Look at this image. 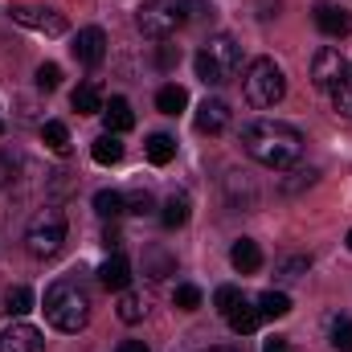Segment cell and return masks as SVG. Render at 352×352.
<instances>
[{"mask_svg": "<svg viewBox=\"0 0 352 352\" xmlns=\"http://www.w3.org/2000/svg\"><path fill=\"white\" fill-rule=\"evenodd\" d=\"M176 62H180V45H168V41H164L160 54H156V66H160V70H173Z\"/></svg>", "mask_w": 352, "mask_h": 352, "instance_id": "36", "label": "cell"}, {"mask_svg": "<svg viewBox=\"0 0 352 352\" xmlns=\"http://www.w3.org/2000/svg\"><path fill=\"white\" fill-rule=\"evenodd\" d=\"M349 250H352V230H349Z\"/></svg>", "mask_w": 352, "mask_h": 352, "instance_id": "40", "label": "cell"}, {"mask_svg": "<svg viewBox=\"0 0 352 352\" xmlns=\"http://www.w3.org/2000/svg\"><path fill=\"white\" fill-rule=\"evenodd\" d=\"M173 156H176V140L164 135V131H156V135L148 140V160H152L156 168H164V164H173Z\"/></svg>", "mask_w": 352, "mask_h": 352, "instance_id": "25", "label": "cell"}, {"mask_svg": "<svg viewBox=\"0 0 352 352\" xmlns=\"http://www.w3.org/2000/svg\"><path fill=\"white\" fill-rule=\"evenodd\" d=\"M192 66H197V78L205 87H226L238 74V66H242V50H238L234 37L217 33V37H209V45H201V54H197Z\"/></svg>", "mask_w": 352, "mask_h": 352, "instance_id": "3", "label": "cell"}, {"mask_svg": "<svg viewBox=\"0 0 352 352\" xmlns=\"http://www.w3.org/2000/svg\"><path fill=\"white\" fill-rule=\"evenodd\" d=\"M184 21H188V0H152L135 16L140 33L144 37H156V41H168Z\"/></svg>", "mask_w": 352, "mask_h": 352, "instance_id": "6", "label": "cell"}, {"mask_svg": "<svg viewBox=\"0 0 352 352\" xmlns=\"http://www.w3.org/2000/svg\"><path fill=\"white\" fill-rule=\"evenodd\" d=\"M226 320H230V328H234L238 336H250V332H258V324H263V311H258V303H246V299H238V303H234V311H230Z\"/></svg>", "mask_w": 352, "mask_h": 352, "instance_id": "17", "label": "cell"}, {"mask_svg": "<svg viewBox=\"0 0 352 352\" xmlns=\"http://www.w3.org/2000/svg\"><path fill=\"white\" fill-rule=\"evenodd\" d=\"M263 352H291V344H287V336H270L263 344Z\"/></svg>", "mask_w": 352, "mask_h": 352, "instance_id": "37", "label": "cell"}, {"mask_svg": "<svg viewBox=\"0 0 352 352\" xmlns=\"http://www.w3.org/2000/svg\"><path fill=\"white\" fill-rule=\"evenodd\" d=\"M12 21L25 25V29L50 33V37H62V33H66V16L54 12V8H37V4H16V8H12Z\"/></svg>", "mask_w": 352, "mask_h": 352, "instance_id": "7", "label": "cell"}, {"mask_svg": "<svg viewBox=\"0 0 352 352\" xmlns=\"http://www.w3.org/2000/svg\"><path fill=\"white\" fill-rule=\"evenodd\" d=\"M41 140H45V148H50V152H58V156H66V152H70V127H66V123H58V119L41 123Z\"/></svg>", "mask_w": 352, "mask_h": 352, "instance_id": "24", "label": "cell"}, {"mask_svg": "<svg viewBox=\"0 0 352 352\" xmlns=\"http://www.w3.org/2000/svg\"><path fill=\"white\" fill-rule=\"evenodd\" d=\"M115 352H148V344H144V340H123Z\"/></svg>", "mask_w": 352, "mask_h": 352, "instance_id": "38", "label": "cell"}, {"mask_svg": "<svg viewBox=\"0 0 352 352\" xmlns=\"http://www.w3.org/2000/svg\"><path fill=\"white\" fill-rule=\"evenodd\" d=\"M94 213L98 217H123L127 213V197L115 192V188H98L94 192Z\"/></svg>", "mask_w": 352, "mask_h": 352, "instance_id": "22", "label": "cell"}, {"mask_svg": "<svg viewBox=\"0 0 352 352\" xmlns=\"http://www.w3.org/2000/svg\"><path fill=\"white\" fill-rule=\"evenodd\" d=\"M205 352H234V349H205Z\"/></svg>", "mask_w": 352, "mask_h": 352, "instance_id": "39", "label": "cell"}, {"mask_svg": "<svg viewBox=\"0 0 352 352\" xmlns=\"http://www.w3.org/2000/svg\"><path fill=\"white\" fill-rule=\"evenodd\" d=\"M230 127V102L226 98H205L197 107V131L201 135H221Z\"/></svg>", "mask_w": 352, "mask_h": 352, "instance_id": "12", "label": "cell"}, {"mask_svg": "<svg viewBox=\"0 0 352 352\" xmlns=\"http://www.w3.org/2000/svg\"><path fill=\"white\" fill-rule=\"evenodd\" d=\"M307 270H311V258L307 254H295V258H283V263L274 266V278L278 283H299Z\"/></svg>", "mask_w": 352, "mask_h": 352, "instance_id": "28", "label": "cell"}, {"mask_svg": "<svg viewBox=\"0 0 352 352\" xmlns=\"http://www.w3.org/2000/svg\"><path fill=\"white\" fill-rule=\"evenodd\" d=\"M328 94H332V107H336V115L352 119V62H349V70L340 74V82L328 90Z\"/></svg>", "mask_w": 352, "mask_h": 352, "instance_id": "26", "label": "cell"}, {"mask_svg": "<svg viewBox=\"0 0 352 352\" xmlns=\"http://www.w3.org/2000/svg\"><path fill=\"white\" fill-rule=\"evenodd\" d=\"M238 299H242V291H238V287H230V283H226V287H217V291H213V307H217V311H221V316H230V311H234V303H238Z\"/></svg>", "mask_w": 352, "mask_h": 352, "instance_id": "34", "label": "cell"}, {"mask_svg": "<svg viewBox=\"0 0 352 352\" xmlns=\"http://www.w3.org/2000/svg\"><path fill=\"white\" fill-rule=\"evenodd\" d=\"M119 320L123 324H140L144 316H148V299L144 295H135V291H119Z\"/></svg>", "mask_w": 352, "mask_h": 352, "instance_id": "23", "label": "cell"}, {"mask_svg": "<svg viewBox=\"0 0 352 352\" xmlns=\"http://www.w3.org/2000/svg\"><path fill=\"white\" fill-rule=\"evenodd\" d=\"M332 349L352 352V316H336L332 320Z\"/></svg>", "mask_w": 352, "mask_h": 352, "instance_id": "30", "label": "cell"}, {"mask_svg": "<svg viewBox=\"0 0 352 352\" xmlns=\"http://www.w3.org/2000/svg\"><path fill=\"white\" fill-rule=\"evenodd\" d=\"M0 135H4V119H0Z\"/></svg>", "mask_w": 352, "mask_h": 352, "instance_id": "41", "label": "cell"}, {"mask_svg": "<svg viewBox=\"0 0 352 352\" xmlns=\"http://www.w3.org/2000/svg\"><path fill=\"white\" fill-rule=\"evenodd\" d=\"M4 311H8V316H16V320H21V316H29V311H33V291H29V287H21V283H16V287H8V295H4Z\"/></svg>", "mask_w": 352, "mask_h": 352, "instance_id": "27", "label": "cell"}, {"mask_svg": "<svg viewBox=\"0 0 352 352\" xmlns=\"http://www.w3.org/2000/svg\"><path fill=\"white\" fill-rule=\"evenodd\" d=\"M184 107H188V90L184 87L168 82V87L156 90V111H160V115H180Z\"/></svg>", "mask_w": 352, "mask_h": 352, "instance_id": "21", "label": "cell"}, {"mask_svg": "<svg viewBox=\"0 0 352 352\" xmlns=\"http://www.w3.org/2000/svg\"><path fill=\"white\" fill-rule=\"evenodd\" d=\"M45 320L58 332H82L90 324V291L78 278H58L45 287Z\"/></svg>", "mask_w": 352, "mask_h": 352, "instance_id": "2", "label": "cell"}, {"mask_svg": "<svg viewBox=\"0 0 352 352\" xmlns=\"http://www.w3.org/2000/svg\"><path fill=\"white\" fill-rule=\"evenodd\" d=\"M311 21L324 37H349L352 33V16L340 8V4H316L311 8Z\"/></svg>", "mask_w": 352, "mask_h": 352, "instance_id": "11", "label": "cell"}, {"mask_svg": "<svg viewBox=\"0 0 352 352\" xmlns=\"http://www.w3.org/2000/svg\"><path fill=\"white\" fill-rule=\"evenodd\" d=\"M230 266H234L238 274H258V270H263V250H258V242L238 238L234 250H230Z\"/></svg>", "mask_w": 352, "mask_h": 352, "instance_id": "14", "label": "cell"}, {"mask_svg": "<svg viewBox=\"0 0 352 352\" xmlns=\"http://www.w3.org/2000/svg\"><path fill=\"white\" fill-rule=\"evenodd\" d=\"M90 156H94V164H119L123 160V140L115 135V131H102L98 140H94V148H90Z\"/></svg>", "mask_w": 352, "mask_h": 352, "instance_id": "18", "label": "cell"}, {"mask_svg": "<svg viewBox=\"0 0 352 352\" xmlns=\"http://www.w3.org/2000/svg\"><path fill=\"white\" fill-rule=\"evenodd\" d=\"M152 209H156V197H152L148 188H135V192H127V213L144 217V213H152Z\"/></svg>", "mask_w": 352, "mask_h": 352, "instance_id": "32", "label": "cell"}, {"mask_svg": "<svg viewBox=\"0 0 352 352\" xmlns=\"http://www.w3.org/2000/svg\"><path fill=\"white\" fill-rule=\"evenodd\" d=\"M37 87L41 90L62 87V66H58V62H41V66H37Z\"/></svg>", "mask_w": 352, "mask_h": 352, "instance_id": "33", "label": "cell"}, {"mask_svg": "<svg viewBox=\"0 0 352 352\" xmlns=\"http://www.w3.org/2000/svg\"><path fill=\"white\" fill-rule=\"evenodd\" d=\"M173 270H176V263L164 250H148V254H144V274H148V278H164V274H173Z\"/></svg>", "mask_w": 352, "mask_h": 352, "instance_id": "29", "label": "cell"}, {"mask_svg": "<svg viewBox=\"0 0 352 352\" xmlns=\"http://www.w3.org/2000/svg\"><path fill=\"white\" fill-rule=\"evenodd\" d=\"M173 303L180 307V311H197L201 307V287H192V283H180L173 295Z\"/></svg>", "mask_w": 352, "mask_h": 352, "instance_id": "31", "label": "cell"}, {"mask_svg": "<svg viewBox=\"0 0 352 352\" xmlns=\"http://www.w3.org/2000/svg\"><path fill=\"white\" fill-rule=\"evenodd\" d=\"M242 148L250 160H258L263 168H291L299 164L303 156V135L291 127V123H278V119H254L242 127Z\"/></svg>", "mask_w": 352, "mask_h": 352, "instance_id": "1", "label": "cell"}, {"mask_svg": "<svg viewBox=\"0 0 352 352\" xmlns=\"http://www.w3.org/2000/svg\"><path fill=\"white\" fill-rule=\"evenodd\" d=\"M242 90H246V102H250V107L266 111V107L283 102L287 78H283V70H278L274 58H254L250 70H246V78H242Z\"/></svg>", "mask_w": 352, "mask_h": 352, "instance_id": "4", "label": "cell"}, {"mask_svg": "<svg viewBox=\"0 0 352 352\" xmlns=\"http://www.w3.org/2000/svg\"><path fill=\"white\" fill-rule=\"evenodd\" d=\"M74 58L82 62V66H102V58H107V33L98 29V25H87V29H78V37H74Z\"/></svg>", "mask_w": 352, "mask_h": 352, "instance_id": "10", "label": "cell"}, {"mask_svg": "<svg viewBox=\"0 0 352 352\" xmlns=\"http://www.w3.org/2000/svg\"><path fill=\"white\" fill-rule=\"evenodd\" d=\"M0 352H45V336L33 324L16 320V324H8L0 332Z\"/></svg>", "mask_w": 352, "mask_h": 352, "instance_id": "9", "label": "cell"}, {"mask_svg": "<svg viewBox=\"0 0 352 352\" xmlns=\"http://www.w3.org/2000/svg\"><path fill=\"white\" fill-rule=\"evenodd\" d=\"M70 107L78 111V115H102V90H98V82H82V87L70 94Z\"/></svg>", "mask_w": 352, "mask_h": 352, "instance_id": "19", "label": "cell"}, {"mask_svg": "<svg viewBox=\"0 0 352 352\" xmlns=\"http://www.w3.org/2000/svg\"><path fill=\"white\" fill-rule=\"evenodd\" d=\"M98 283L107 287V291H127V283H131V263L115 250V254H107L102 263H98Z\"/></svg>", "mask_w": 352, "mask_h": 352, "instance_id": "13", "label": "cell"}, {"mask_svg": "<svg viewBox=\"0 0 352 352\" xmlns=\"http://www.w3.org/2000/svg\"><path fill=\"white\" fill-rule=\"evenodd\" d=\"M62 246H66V213L62 209H41L25 230V250L45 263V258H58Z\"/></svg>", "mask_w": 352, "mask_h": 352, "instance_id": "5", "label": "cell"}, {"mask_svg": "<svg viewBox=\"0 0 352 352\" xmlns=\"http://www.w3.org/2000/svg\"><path fill=\"white\" fill-rule=\"evenodd\" d=\"M102 119H107V131H115V135H123V131L135 127V111H131V102L119 98V94L102 107Z\"/></svg>", "mask_w": 352, "mask_h": 352, "instance_id": "15", "label": "cell"}, {"mask_svg": "<svg viewBox=\"0 0 352 352\" xmlns=\"http://www.w3.org/2000/svg\"><path fill=\"white\" fill-rule=\"evenodd\" d=\"M349 70V62L340 58V50H332V45H324L316 58H311V82L320 90H332L340 82V74Z\"/></svg>", "mask_w": 352, "mask_h": 352, "instance_id": "8", "label": "cell"}, {"mask_svg": "<svg viewBox=\"0 0 352 352\" xmlns=\"http://www.w3.org/2000/svg\"><path fill=\"white\" fill-rule=\"evenodd\" d=\"M188 217H192V201H188V192H173V197L160 205V221H164V230H180V226H188Z\"/></svg>", "mask_w": 352, "mask_h": 352, "instance_id": "16", "label": "cell"}, {"mask_svg": "<svg viewBox=\"0 0 352 352\" xmlns=\"http://www.w3.org/2000/svg\"><path fill=\"white\" fill-rule=\"evenodd\" d=\"M16 168H21V160L12 152H0V188H8L16 180Z\"/></svg>", "mask_w": 352, "mask_h": 352, "instance_id": "35", "label": "cell"}, {"mask_svg": "<svg viewBox=\"0 0 352 352\" xmlns=\"http://www.w3.org/2000/svg\"><path fill=\"white\" fill-rule=\"evenodd\" d=\"M254 303H258L263 320H283V316H291V295H287V291H263Z\"/></svg>", "mask_w": 352, "mask_h": 352, "instance_id": "20", "label": "cell"}]
</instances>
